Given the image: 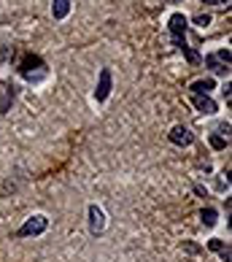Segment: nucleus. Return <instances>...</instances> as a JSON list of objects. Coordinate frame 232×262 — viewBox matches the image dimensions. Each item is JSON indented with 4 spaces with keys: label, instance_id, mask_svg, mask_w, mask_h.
<instances>
[{
    "label": "nucleus",
    "instance_id": "obj_14",
    "mask_svg": "<svg viewBox=\"0 0 232 262\" xmlns=\"http://www.w3.org/2000/svg\"><path fill=\"white\" fill-rule=\"evenodd\" d=\"M211 146H214V149H224L227 141L221 138V135H211Z\"/></svg>",
    "mask_w": 232,
    "mask_h": 262
},
{
    "label": "nucleus",
    "instance_id": "obj_1",
    "mask_svg": "<svg viewBox=\"0 0 232 262\" xmlns=\"http://www.w3.org/2000/svg\"><path fill=\"white\" fill-rule=\"evenodd\" d=\"M46 227H49V219L41 216V213H35V216H30L25 222L22 227H19L16 235L19 238H30V235H41V232H46Z\"/></svg>",
    "mask_w": 232,
    "mask_h": 262
},
{
    "label": "nucleus",
    "instance_id": "obj_16",
    "mask_svg": "<svg viewBox=\"0 0 232 262\" xmlns=\"http://www.w3.org/2000/svg\"><path fill=\"white\" fill-rule=\"evenodd\" d=\"M216 3H229V0H216Z\"/></svg>",
    "mask_w": 232,
    "mask_h": 262
},
{
    "label": "nucleus",
    "instance_id": "obj_13",
    "mask_svg": "<svg viewBox=\"0 0 232 262\" xmlns=\"http://www.w3.org/2000/svg\"><path fill=\"white\" fill-rule=\"evenodd\" d=\"M181 49H183V54H187V57H189V62H192V65H197V62H200V54H197V52H192V49H189V46H187V43H183V46H181Z\"/></svg>",
    "mask_w": 232,
    "mask_h": 262
},
{
    "label": "nucleus",
    "instance_id": "obj_11",
    "mask_svg": "<svg viewBox=\"0 0 232 262\" xmlns=\"http://www.w3.org/2000/svg\"><path fill=\"white\" fill-rule=\"evenodd\" d=\"M216 216H219V213H216L214 208H202V211H200L202 225H208V227H214V225H216Z\"/></svg>",
    "mask_w": 232,
    "mask_h": 262
},
{
    "label": "nucleus",
    "instance_id": "obj_3",
    "mask_svg": "<svg viewBox=\"0 0 232 262\" xmlns=\"http://www.w3.org/2000/svg\"><path fill=\"white\" fill-rule=\"evenodd\" d=\"M46 73H49V71H46V65L38 60V57L27 60L25 68H22V76H25L27 81H41V79H46Z\"/></svg>",
    "mask_w": 232,
    "mask_h": 262
},
{
    "label": "nucleus",
    "instance_id": "obj_4",
    "mask_svg": "<svg viewBox=\"0 0 232 262\" xmlns=\"http://www.w3.org/2000/svg\"><path fill=\"white\" fill-rule=\"evenodd\" d=\"M168 27H170V38H173V43H176L178 49H181V46H183V33H187V16H183V14H173Z\"/></svg>",
    "mask_w": 232,
    "mask_h": 262
},
{
    "label": "nucleus",
    "instance_id": "obj_18",
    "mask_svg": "<svg viewBox=\"0 0 232 262\" xmlns=\"http://www.w3.org/2000/svg\"><path fill=\"white\" fill-rule=\"evenodd\" d=\"M173 3H178V0H173Z\"/></svg>",
    "mask_w": 232,
    "mask_h": 262
},
{
    "label": "nucleus",
    "instance_id": "obj_6",
    "mask_svg": "<svg viewBox=\"0 0 232 262\" xmlns=\"http://www.w3.org/2000/svg\"><path fill=\"white\" fill-rule=\"evenodd\" d=\"M168 138H170V143H176V146H189V143L195 141V135H192L189 127L178 124V127H173V130L168 133Z\"/></svg>",
    "mask_w": 232,
    "mask_h": 262
},
{
    "label": "nucleus",
    "instance_id": "obj_17",
    "mask_svg": "<svg viewBox=\"0 0 232 262\" xmlns=\"http://www.w3.org/2000/svg\"><path fill=\"white\" fill-rule=\"evenodd\" d=\"M205 3H216V0H205Z\"/></svg>",
    "mask_w": 232,
    "mask_h": 262
},
{
    "label": "nucleus",
    "instance_id": "obj_7",
    "mask_svg": "<svg viewBox=\"0 0 232 262\" xmlns=\"http://www.w3.org/2000/svg\"><path fill=\"white\" fill-rule=\"evenodd\" d=\"M89 230H92V235H100L105 230V213L98 206H89Z\"/></svg>",
    "mask_w": 232,
    "mask_h": 262
},
{
    "label": "nucleus",
    "instance_id": "obj_12",
    "mask_svg": "<svg viewBox=\"0 0 232 262\" xmlns=\"http://www.w3.org/2000/svg\"><path fill=\"white\" fill-rule=\"evenodd\" d=\"M211 249H214V251H219V254H221V259H224V262H229V249H224V244H221V241H211V244H208Z\"/></svg>",
    "mask_w": 232,
    "mask_h": 262
},
{
    "label": "nucleus",
    "instance_id": "obj_2",
    "mask_svg": "<svg viewBox=\"0 0 232 262\" xmlns=\"http://www.w3.org/2000/svg\"><path fill=\"white\" fill-rule=\"evenodd\" d=\"M205 65L211 68L214 73H227L229 71V49H219L214 54L205 57Z\"/></svg>",
    "mask_w": 232,
    "mask_h": 262
},
{
    "label": "nucleus",
    "instance_id": "obj_10",
    "mask_svg": "<svg viewBox=\"0 0 232 262\" xmlns=\"http://www.w3.org/2000/svg\"><path fill=\"white\" fill-rule=\"evenodd\" d=\"M71 14V0H54L52 3V16L54 19H65Z\"/></svg>",
    "mask_w": 232,
    "mask_h": 262
},
{
    "label": "nucleus",
    "instance_id": "obj_5",
    "mask_svg": "<svg viewBox=\"0 0 232 262\" xmlns=\"http://www.w3.org/2000/svg\"><path fill=\"white\" fill-rule=\"evenodd\" d=\"M111 95V71L108 68H103L100 71V81H98V90H95V100L98 103H105Z\"/></svg>",
    "mask_w": 232,
    "mask_h": 262
},
{
    "label": "nucleus",
    "instance_id": "obj_8",
    "mask_svg": "<svg viewBox=\"0 0 232 262\" xmlns=\"http://www.w3.org/2000/svg\"><path fill=\"white\" fill-rule=\"evenodd\" d=\"M211 90H216V81L214 79H197L189 84V92L192 95H211Z\"/></svg>",
    "mask_w": 232,
    "mask_h": 262
},
{
    "label": "nucleus",
    "instance_id": "obj_9",
    "mask_svg": "<svg viewBox=\"0 0 232 262\" xmlns=\"http://www.w3.org/2000/svg\"><path fill=\"white\" fill-rule=\"evenodd\" d=\"M195 108L200 114H216V103L208 98V95H195Z\"/></svg>",
    "mask_w": 232,
    "mask_h": 262
},
{
    "label": "nucleus",
    "instance_id": "obj_15",
    "mask_svg": "<svg viewBox=\"0 0 232 262\" xmlns=\"http://www.w3.org/2000/svg\"><path fill=\"white\" fill-rule=\"evenodd\" d=\"M195 25H200V27L211 25V16H208V14H200V16H195Z\"/></svg>",
    "mask_w": 232,
    "mask_h": 262
}]
</instances>
